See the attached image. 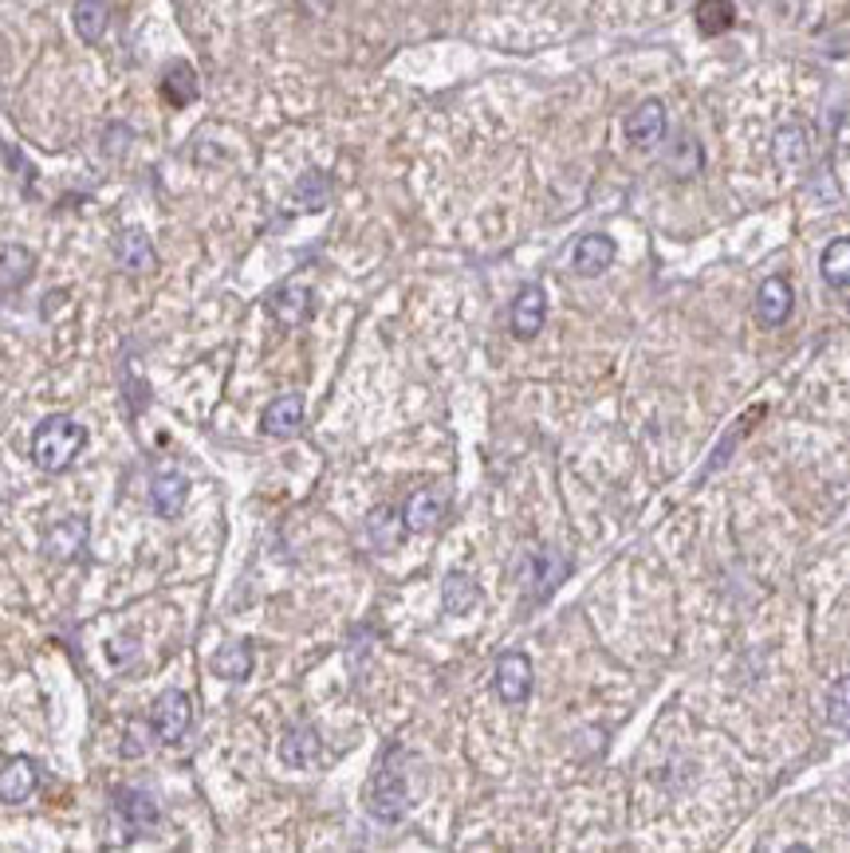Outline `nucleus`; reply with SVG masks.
Masks as SVG:
<instances>
[{
  "label": "nucleus",
  "instance_id": "obj_30",
  "mask_svg": "<svg viewBox=\"0 0 850 853\" xmlns=\"http://www.w3.org/2000/svg\"><path fill=\"white\" fill-rule=\"evenodd\" d=\"M28 272H32V256L24 248L0 252V280L4 284H20V280H28Z\"/></svg>",
  "mask_w": 850,
  "mask_h": 853
},
{
  "label": "nucleus",
  "instance_id": "obj_24",
  "mask_svg": "<svg viewBox=\"0 0 850 853\" xmlns=\"http://www.w3.org/2000/svg\"><path fill=\"white\" fill-rule=\"evenodd\" d=\"M162 95L170 99L174 106H190L193 99H198V75H193L190 63H174V68H165Z\"/></svg>",
  "mask_w": 850,
  "mask_h": 853
},
{
  "label": "nucleus",
  "instance_id": "obj_27",
  "mask_svg": "<svg viewBox=\"0 0 850 853\" xmlns=\"http://www.w3.org/2000/svg\"><path fill=\"white\" fill-rule=\"evenodd\" d=\"M827 720H831L834 732L850 735V672L839 677L827 692Z\"/></svg>",
  "mask_w": 850,
  "mask_h": 853
},
{
  "label": "nucleus",
  "instance_id": "obj_7",
  "mask_svg": "<svg viewBox=\"0 0 850 853\" xmlns=\"http://www.w3.org/2000/svg\"><path fill=\"white\" fill-rule=\"evenodd\" d=\"M791 307H796V292L783 276H768L756 292V319L763 327H783L791 319Z\"/></svg>",
  "mask_w": 850,
  "mask_h": 853
},
{
  "label": "nucleus",
  "instance_id": "obj_26",
  "mask_svg": "<svg viewBox=\"0 0 850 853\" xmlns=\"http://www.w3.org/2000/svg\"><path fill=\"white\" fill-rule=\"evenodd\" d=\"M366 531H371V539H374V547H378V551H391L402 535H406V524H402V519H394L391 508H378V511H371V524H366Z\"/></svg>",
  "mask_w": 850,
  "mask_h": 853
},
{
  "label": "nucleus",
  "instance_id": "obj_10",
  "mask_svg": "<svg viewBox=\"0 0 850 853\" xmlns=\"http://www.w3.org/2000/svg\"><path fill=\"white\" fill-rule=\"evenodd\" d=\"M615 256H618V248H615V241H610L607 233H587V236H579V244H575L571 267L579 272V276L595 280V276H603L610 264H615Z\"/></svg>",
  "mask_w": 850,
  "mask_h": 853
},
{
  "label": "nucleus",
  "instance_id": "obj_20",
  "mask_svg": "<svg viewBox=\"0 0 850 853\" xmlns=\"http://www.w3.org/2000/svg\"><path fill=\"white\" fill-rule=\"evenodd\" d=\"M442 602H445V613L465 618V613H473L480 606V587L473 582L469 575L453 570V575L445 578V587H442Z\"/></svg>",
  "mask_w": 850,
  "mask_h": 853
},
{
  "label": "nucleus",
  "instance_id": "obj_22",
  "mask_svg": "<svg viewBox=\"0 0 850 853\" xmlns=\"http://www.w3.org/2000/svg\"><path fill=\"white\" fill-rule=\"evenodd\" d=\"M213 672H217L221 681H244V677H252L249 641H233V646L217 649V653H213Z\"/></svg>",
  "mask_w": 850,
  "mask_h": 853
},
{
  "label": "nucleus",
  "instance_id": "obj_16",
  "mask_svg": "<svg viewBox=\"0 0 850 853\" xmlns=\"http://www.w3.org/2000/svg\"><path fill=\"white\" fill-rule=\"evenodd\" d=\"M44 551L52 555V559H60V562L79 559V555L88 551V524H83L79 516H68V519H60L55 527H48Z\"/></svg>",
  "mask_w": 850,
  "mask_h": 853
},
{
  "label": "nucleus",
  "instance_id": "obj_4",
  "mask_svg": "<svg viewBox=\"0 0 850 853\" xmlns=\"http://www.w3.org/2000/svg\"><path fill=\"white\" fill-rule=\"evenodd\" d=\"M150 724H154L162 743H182L193 728V704L182 689H165L150 708Z\"/></svg>",
  "mask_w": 850,
  "mask_h": 853
},
{
  "label": "nucleus",
  "instance_id": "obj_1",
  "mask_svg": "<svg viewBox=\"0 0 850 853\" xmlns=\"http://www.w3.org/2000/svg\"><path fill=\"white\" fill-rule=\"evenodd\" d=\"M409 811V786H406V748L391 743V748L378 755V768H374L371 783H366V814L386 826L402 822Z\"/></svg>",
  "mask_w": 850,
  "mask_h": 853
},
{
  "label": "nucleus",
  "instance_id": "obj_17",
  "mask_svg": "<svg viewBox=\"0 0 850 853\" xmlns=\"http://www.w3.org/2000/svg\"><path fill=\"white\" fill-rule=\"evenodd\" d=\"M312 287L307 284H284L276 295L269 299V311L276 315V323L284 327H300V323L312 319Z\"/></svg>",
  "mask_w": 850,
  "mask_h": 853
},
{
  "label": "nucleus",
  "instance_id": "obj_23",
  "mask_svg": "<svg viewBox=\"0 0 850 853\" xmlns=\"http://www.w3.org/2000/svg\"><path fill=\"white\" fill-rule=\"evenodd\" d=\"M75 32L83 35L88 43H99L111 24V9H107V0H75Z\"/></svg>",
  "mask_w": 850,
  "mask_h": 853
},
{
  "label": "nucleus",
  "instance_id": "obj_3",
  "mask_svg": "<svg viewBox=\"0 0 850 853\" xmlns=\"http://www.w3.org/2000/svg\"><path fill=\"white\" fill-rule=\"evenodd\" d=\"M524 590H528V602H544L559 590L567 575H571V562L556 551V547H532L524 555Z\"/></svg>",
  "mask_w": 850,
  "mask_h": 853
},
{
  "label": "nucleus",
  "instance_id": "obj_8",
  "mask_svg": "<svg viewBox=\"0 0 850 853\" xmlns=\"http://www.w3.org/2000/svg\"><path fill=\"white\" fill-rule=\"evenodd\" d=\"M114 811H119V819L127 822L131 837L146 834V830L158 822V802L146 786H119V794H114Z\"/></svg>",
  "mask_w": 850,
  "mask_h": 853
},
{
  "label": "nucleus",
  "instance_id": "obj_12",
  "mask_svg": "<svg viewBox=\"0 0 850 853\" xmlns=\"http://www.w3.org/2000/svg\"><path fill=\"white\" fill-rule=\"evenodd\" d=\"M261 429L276 440H287L304 429V397L300 394H284L276 402H269V409L261 414Z\"/></svg>",
  "mask_w": 850,
  "mask_h": 853
},
{
  "label": "nucleus",
  "instance_id": "obj_13",
  "mask_svg": "<svg viewBox=\"0 0 850 853\" xmlns=\"http://www.w3.org/2000/svg\"><path fill=\"white\" fill-rule=\"evenodd\" d=\"M320 755H323V740L312 724L287 728L284 740H280V759H284V768L292 771H307Z\"/></svg>",
  "mask_w": 850,
  "mask_h": 853
},
{
  "label": "nucleus",
  "instance_id": "obj_25",
  "mask_svg": "<svg viewBox=\"0 0 850 853\" xmlns=\"http://www.w3.org/2000/svg\"><path fill=\"white\" fill-rule=\"evenodd\" d=\"M694 20H697V32L720 35V32H729L732 28L737 12H732V0H697Z\"/></svg>",
  "mask_w": 850,
  "mask_h": 853
},
{
  "label": "nucleus",
  "instance_id": "obj_11",
  "mask_svg": "<svg viewBox=\"0 0 850 853\" xmlns=\"http://www.w3.org/2000/svg\"><path fill=\"white\" fill-rule=\"evenodd\" d=\"M547 319V295L539 284H524L520 295L513 299V335L516 338H536Z\"/></svg>",
  "mask_w": 850,
  "mask_h": 853
},
{
  "label": "nucleus",
  "instance_id": "obj_15",
  "mask_svg": "<svg viewBox=\"0 0 850 853\" xmlns=\"http://www.w3.org/2000/svg\"><path fill=\"white\" fill-rule=\"evenodd\" d=\"M36 786H40V768H36V759L28 755H17L4 763V771H0V802H28L36 794Z\"/></svg>",
  "mask_w": 850,
  "mask_h": 853
},
{
  "label": "nucleus",
  "instance_id": "obj_2",
  "mask_svg": "<svg viewBox=\"0 0 850 853\" xmlns=\"http://www.w3.org/2000/svg\"><path fill=\"white\" fill-rule=\"evenodd\" d=\"M88 445V429L68 414H52L44 422L36 425L32 433V460L36 468H44V473H68L71 465L79 460Z\"/></svg>",
  "mask_w": 850,
  "mask_h": 853
},
{
  "label": "nucleus",
  "instance_id": "obj_6",
  "mask_svg": "<svg viewBox=\"0 0 850 853\" xmlns=\"http://www.w3.org/2000/svg\"><path fill=\"white\" fill-rule=\"evenodd\" d=\"M449 511V491L445 488H417L402 508V524L406 531H434Z\"/></svg>",
  "mask_w": 850,
  "mask_h": 853
},
{
  "label": "nucleus",
  "instance_id": "obj_18",
  "mask_svg": "<svg viewBox=\"0 0 850 853\" xmlns=\"http://www.w3.org/2000/svg\"><path fill=\"white\" fill-rule=\"evenodd\" d=\"M807 154H811V139H807V126H803V122H783V126L776 130V139H772V158H776V165H783V170H796V165L807 162Z\"/></svg>",
  "mask_w": 850,
  "mask_h": 853
},
{
  "label": "nucleus",
  "instance_id": "obj_14",
  "mask_svg": "<svg viewBox=\"0 0 850 853\" xmlns=\"http://www.w3.org/2000/svg\"><path fill=\"white\" fill-rule=\"evenodd\" d=\"M661 134H666V106L658 99H646V103L634 106V114L626 119V139L638 150H650L661 142Z\"/></svg>",
  "mask_w": 850,
  "mask_h": 853
},
{
  "label": "nucleus",
  "instance_id": "obj_19",
  "mask_svg": "<svg viewBox=\"0 0 850 853\" xmlns=\"http://www.w3.org/2000/svg\"><path fill=\"white\" fill-rule=\"evenodd\" d=\"M114 260H119L122 272H150L154 267V244L142 229H127V233L114 241Z\"/></svg>",
  "mask_w": 850,
  "mask_h": 853
},
{
  "label": "nucleus",
  "instance_id": "obj_21",
  "mask_svg": "<svg viewBox=\"0 0 850 853\" xmlns=\"http://www.w3.org/2000/svg\"><path fill=\"white\" fill-rule=\"evenodd\" d=\"M819 276L827 287H850V236H839L819 256Z\"/></svg>",
  "mask_w": 850,
  "mask_h": 853
},
{
  "label": "nucleus",
  "instance_id": "obj_29",
  "mask_svg": "<svg viewBox=\"0 0 850 853\" xmlns=\"http://www.w3.org/2000/svg\"><path fill=\"white\" fill-rule=\"evenodd\" d=\"M669 170H674L677 177H694V173L701 170V142H697L694 134H681V139H677V154L669 158Z\"/></svg>",
  "mask_w": 850,
  "mask_h": 853
},
{
  "label": "nucleus",
  "instance_id": "obj_28",
  "mask_svg": "<svg viewBox=\"0 0 850 853\" xmlns=\"http://www.w3.org/2000/svg\"><path fill=\"white\" fill-rule=\"evenodd\" d=\"M331 197V177L320 170H312L307 177H300V185H295V201L304 209H323Z\"/></svg>",
  "mask_w": 850,
  "mask_h": 853
},
{
  "label": "nucleus",
  "instance_id": "obj_5",
  "mask_svg": "<svg viewBox=\"0 0 850 853\" xmlns=\"http://www.w3.org/2000/svg\"><path fill=\"white\" fill-rule=\"evenodd\" d=\"M493 689L500 697V704L516 708L532 697V661L528 653L513 649V653H500L496 657V669H493Z\"/></svg>",
  "mask_w": 850,
  "mask_h": 853
},
{
  "label": "nucleus",
  "instance_id": "obj_9",
  "mask_svg": "<svg viewBox=\"0 0 850 853\" xmlns=\"http://www.w3.org/2000/svg\"><path fill=\"white\" fill-rule=\"evenodd\" d=\"M185 491H190V480H185L178 468H158L154 480H150V508H154L162 519L182 516Z\"/></svg>",
  "mask_w": 850,
  "mask_h": 853
}]
</instances>
